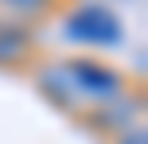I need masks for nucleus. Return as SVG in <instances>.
<instances>
[{"label": "nucleus", "mask_w": 148, "mask_h": 144, "mask_svg": "<svg viewBox=\"0 0 148 144\" xmlns=\"http://www.w3.org/2000/svg\"><path fill=\"white\" fill-rule=\"evenodd\" d=\"M51 4H59V0H0V8H8L12 16H23V20H31V16H43Z\"/></svg>", "instance_id": "obj_6"}, {"label": "nucleus", "mask_w": 148, "mask_h": 144, "mask_svg": "<svg viewBox=\"0 0 148 144\" xmlns=\"http://www.w3.org/2000/svg\"><path fill=\"white\" fill-rule=\"evenodd\" d=\"M140 117H144V98L140 93H121V98L90 109V113L82 117V125L94 129V132H113V136H117V132L133 129V125H144Z\"/></svg>", "instance_id": "obj_4"}, {"label": "nucleus", "mask_w": 148, "mask_h": 144, "mask_svg": "<svg viewBox=\"0 0 148 144\" xmlns=\"http://www.w3.org/2000/svg\"><path fill=\"white\" fill-rule=\"evenodd\" d=\"M113 144H148V132H144V125H133V129L117 132V140H113Z\"/></svg>", "instance_id": "obj_7"}, {"label": "nucleus", "mask_w": 148, "mask_h": 144, "mask_svg": "<svg viewBox=\"0 0 148 144\" xmlns=\"http://www.w3.org/2000/svg\"><path fill=\"white\" fill-rule=\"evenodd\" d=\"M62 35L82 47H121L125 43V23L109 4L82 0L62 16Z\"/></svg>", "instance_id": "obj_1"}, {"label": "nucleus", "mask_w": 148, "mask_h": 144, "mask_svg": "<svg viewBox=\"0 0 148 144\" xmlns=\"http://www.w3.org/2000/svg\"><path fill=\"white\" fill-rule=\"evenodd\" d=\"M66 70L74 78V86H78L82 101H86V113L97 109V105H105V101H113V98H121V93H129L125 74H121L117 66H109V62H97V59L78 55V59H66Z\"/></svg>", "instance_id": "obj_2"}, {"label": "nucleus", "mask_w": 148, "mask_h": 144, "mask_svg": "<svg viewBox=\"0 0 148 144\" xmlns=\"http://www.w3.org/2000/svg\"><path fill=\"white\" fill-rule=\"evenodd\" d=\"M31 51H35L31 31L23 27L20 20H12V16H0V70L23 66V62L31 59Z\"/></svg>", "instance_id": "obj_5"}, {"label": "nucleus", "mask_w": 148, "mask_h": 144, "mask_svg": "<svg viewBox=\"0 0 148 144\" xmlns=\"http://www.w3.org/2000/svg\"><path fill=\"white\" fill-rule=\"evenodd\" d=\"M35 86H39V93H43L51 105L62 109V113H74L78 121L86 117V101H82L78 86H74V78H70V70H66V59L43 62V66L35 70Z\"/></svg>", "instance_id": "obj_3"}]
</instances>
